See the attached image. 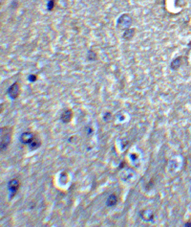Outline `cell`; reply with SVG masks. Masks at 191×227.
Here are the masks:
<instances>
[{"instance_id": "cell-8", "label": "cell", "mask_w": 191, "mask_h": 227, "mask_svg": "<svg viewBox=\"0 0 191 227\" xmlns=\"http://www.w3.org/2000/svg\"><path fill=\"white\" fill-rule=\"evenodd\" d=\"M182 63H183V57H177L176 59H174L171 62V69L172 70H178L181 66H182Z\"/></svg>"}, {"instance_id": "cell-5", "label": "cell", "mask_w": 191, "mask_h": 227, "mask_svg": "<svg viewBox=\"0 0 191 227\" xmlns=\"http://www.w3.org/2000/svg\"><path fill=\"white\" fill-rule=\"evenodd\" d=\"M19 187H20V182H19L18 179L13 178V179H12V180L9 181V183H8V189H9V192H10V198H13V197L16 195Z\"/></svg>"}, {"instance_id": "cell-4", "label": "cell", "mask_w": 191, "mask_h": 227, "mask_svg": "<svg viewBox=\"0 0 191 227\" xmlns=\"http://www.w3.org/2000/svg\"><path fill=\"white\" fill-rule=\"evenodd\" d=\"M7 94L8 96L12 99V100H15L18 98L19 94H20V84H19L18 82H14L7 90Z\"/></svg>"}, {"instance_id": "cell-1", "label": "cell", "mask_w": 191, "mask_h": 227, "mask_svg": "<svg viewBox=\"0 0 191 227\" xmlns=\"http://www.w3.org/2000/svg\"><path fill=\"white\" fill-rule=\"evenodd\" d=\"M20 142L23 145H28L30 150H35L41 147V140L36 133L32 131H25L20 136Z\"/></svg>"}, {"instance_id": "cell-6", "label": "cell", "mask_w": 191, "mask_h": 227, "mask_svg": "<svg viewBox=\"0 0 191 227\" xmlns=\"http://www.w3.org/2000/svg\"><path fill=\"white\" fill-rule=\"evenodd\" d=\"M74 116V113L72 109H66L62 112V114L60 115V120L64 124H68L72 121Z\"/></svg>"}, {"instance_id": "cell-11", "label": "cell", "mask_w": 191, "mask_h": 227, "mask_svg": "<svg viewBox=\"0 0 191 227\" xmlns=\"http://www.w3.org/2000/svg\"><path fill=\"white\" fill-rule=\"evenodd\" d=\"M54 4H55V0H49L47 4V9L49 11H52L54 8Z\"/></svg>"}, {"instance_id": "cell-2", "label": "cell", "mask_w": 191, "mask_h": 227, "mask_svg": "<svg viewBox=\"0 0 191 227\" xmlns=\"http://www.w3.org/2000/svg\"><path fill=\"white\" fill-rule=\"evenodd\" d=\"M12 136H13V127H2L0 129V149L1 151L7 149L9 145L12 142Z\"/></svg>"}, {"instance_id": "cell-7", "label": "cell", "mask_w": 191, "mask_h": 227, "mask_svg": "<svg viewBox=\"0 0 191 227\" xmlns=\"http://www.w3.org/2000/svg\"><path fill=\"white\" fill-rule=\"evenodd\" d=\"M135 32H136V29L128 28V29L124 30L123 35H122V37H123L125 41H131L133 37H134V35H135Z\"/></svg>"}, {"instance_id": "cell-13", "label": "cell", "mask_w": 191, "mask_h": 227, "mask_svg": "<svg viewBox=\"0 0 191 227\" xmlns=\"http://www.w3.org/2000/svg\"><path fill=\"white\" fill-rule=\"evenodd\" d=\"M184 226H185V227H191V221L186 222V223L184 224Z\"/></svg>"}, {"instance_id": "cell-12", "label": "cell", "mask_w": 191, "mask_h": 227, "mask_svg": "<svg viewBox=\"0 0 191 227\" xmlns=\"http://www.w3.org/2000/svg\"><path fill=\"white\" fill-rule=\"evenodd\" d=\"M28 80H29L30 82L34 83V82H35V81L37 80V76H36V75H34V74H32V75H30V76H29Z\"/></svg>"}, {"instance_id": "cell-9", "label": "cell", "mask_w": 191, "mask_h": 227, "mask_svg": "<svg viewBox=\"0 0 191 227\" xmlns=\"http://www.w3.org/2000/svg\"><path fill=\"white\" fill-rule=\"evenodd\" d=\"M118 201H119L118 197L115 195V194H112V195H110V196L108 197V198H107V200H106V205L109 206V207H113V206H115V205L118 203Z\"/></svg>"}, {"instance_id": "cell-10", "label": "cell", "mask_w": 191, "mask_h": 227, "mask_svg": "<svg viewBox=\"0 0 191 227\" xmlns=\"http://www.w3.org/2000/svg\"><path fill=\"white\" fill-rule=\"evenodd\" d=\"M87 60L89 62H94L97 60V53L94 52L93 50H89L87 53Z\"/></svg>"}, {"instance_id": "cell-3", "label": "cell", "mask_w": 191, "mask_h": 227, "mask_svg": "<svg viewBox=\"0 0 191 227\" xmlns=\"http://www.w3.org/2000/svg\"><path fill=\"white\" fill-rule=\"evenodd\" d=\"M132 22H133L132 16L130 14H124L118 19V27L120 29L126 30V29L130 28Z\"/></svg>"}]
</instances>
